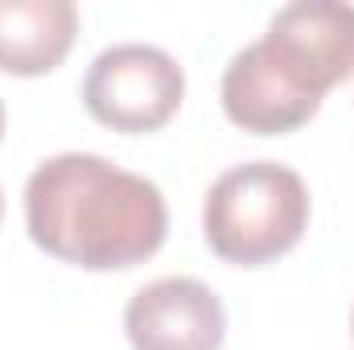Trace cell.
<instances>
[{
	"instance_id": "cell-2",
	"label": "cell",
	"mask_w": 354,
	"mask_h": 350,
	"mask_svg": "<svg viewBox=\"0 0 354 350\" xmlns=\"http://www.w3.org/2000/svg\"><path fill=\"white\" fill-rule=\"evenodd\" d=\"M354 75V4L292 0L272 12L268 29L231 54L218 99L235 128L284 136L309 124L342 79Z\"/></svg>"
},
{
	"instance_id": "cell-4",
	"label": "cell",
	"mask_w": 354,
	"mask_h": 350,
	"mask_svg": "<svg viewBox=\"0 0 354 350\" xmlns=\"http://www.w3.org/2000/svg\"><path fill=\"white\" fill-rule=\"evenodd\" d=\"M185 99V71L169 50L149 42H115L91 58L83 103L111 132H157Z\"/></svg>"
},
{
	"instance_id": "cell-5",
	"label": "cell",
	"mask_w": 354,
	"mask_h": 350,
	"mask_svg": "<svg viewBox=\"0 0 354 350\" xmlns=\"http://www.w3.org/2000/svg\"><path fill=\"white\" fill-rule=\"evenodd\" d=\"M124 334L132 350H218L227 309L198 276H161L128 297Z\"/></svg>"
},
{
	"instance_id": "cell-8",
	"label": "cell",
	"mask_w": 354,
	"mask_h": 350,
	"mask_svg": "<svg viewBox=\"0 0 354 350\" xmlns=\"http://www.w3.org/2000/svg\"><path fill=\"white\" fill-rule=\"evenodd\" d=\"M0 219H4V190H0Z\"/></svg>"
},
{
	"instance_id": "cell-6",
	"label": "cell",
	"mask_w": 354,
	"mask_h": 350,
	"mask_svg": "<svg viewBox=\"0 0 354 350\" xmlns=\"http://www.w3.org/2000/svg\"><path fill=\"white\" fill-rule=\"evenodd\" d=\"M79 33L71 0H0V71L37 79L62 66Z\"/></svg>"
},
{
	"instance_id": "cell-1",
	"label": "cell",
	"mask_w": 354,
	"mask_h": 350,
	"mask_svg": "<svg viewBox=\"0 0 354 350\" xmlns=\"http://www.w3.org/2000/svg\"><path fill=\"white\" fill-rule=\"evenodd\" d=\"M25 231L62 264L124 272L161 252L169 206L145 174L99 153H54L25 181Z\"/></svg>"
},
{
	"instance_id": "cell-3",
	"label": "cell",
	"mask_w": 354,
	"mask_h": 350,
	"mask_svg": "<svg viewBox=\"0 0 354 350\" xmlns=\"http://www.w3.org/2000/svg\"><path fill=\"white\" fill-rule=\"evenodd\" d=\"M309 227V185L292 165L243 161L214 177L202 202V235L218 260L264 268L301 243Z\"/></svg>"
},
{
	"instance_id": "cell-7",
	"label": "cell",
	"mask_w": 354,
	"mask_h": 350,
	"mask_svg": "<svg viewBox=\"0 0 354 350\" xmlns=\"http://www.w3.org/2000/svg\"><path fill=\"white\" fill-rule=\"evenodd\" d=\"M0 140H4V99H0Z\"/></svg>"
},
{
	"instance_id": "cell-9",
	"label": "cell",
	"mask_w": 354,
	"mask_h": 350,
	"mask_svg": "<svg viewBox=\"0 0 354 350\" xmlns=\"http://www.w3.org/2000/svg\"><path fill=\"white\" fill-rule=\"evenodd\" d=\"M351 330H354V313H351Z\"/></svg>"
}]
</instances>
